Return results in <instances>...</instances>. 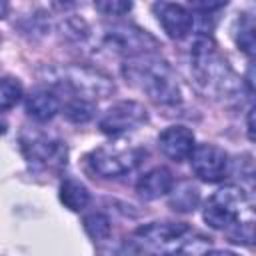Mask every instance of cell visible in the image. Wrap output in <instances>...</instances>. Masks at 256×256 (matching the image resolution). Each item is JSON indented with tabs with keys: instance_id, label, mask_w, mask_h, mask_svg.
<instances>
[{
	"instance_id": "cell-2",
	"label": "cell",
	"mask_w": 256,
	"mask_h": 256,
	"mask_svg": "<svg viewBox=\"0 0 256 256\" xmlns=\"http://www.w3.org/2000/svg\"><path fill=\"white\" fill-rule=\"evenodd\" d=\"M204 220L210 228H216V230L234 228V232L230 234L234 242L252 244L254 198L250 192L238 186H224L208 198L204 206Z\"/></svg>"
},
{
	"instance_id": "cell-11",
	"label": "cell",
	"mask_w": 256,
	"mask_h": 256,
	"mask_svg": "<svg viewBox=\"0 0 256 256\" xmlns=\"http://www.w3.org/2000/svg\"><path fill=\"white\" fill-rule=\"evenodd\" d=\"M152 10L156 12V18L158 22L162 24L164 32L174 38V40H180L184 38L192 26H194V16L192 12L182 6V4H172V2H156L152 6Z\"/></svg>"
},
{
	"instance_id": "cell-4",
	"label": "cell",
	"mask_w": 256,
	"mask_h": 256,
	"mask_svg": "<svg viewBox=\"0 0 256 256\" xmlns=\"http://www.w3.org/2000/svg\"><path fill=\"white\" fill-rule=\"evenodd\" d=\"M190 66L196 82L214 94H230L236 88V76L208 36L194 40L190 48Z\"/></svg>"
},
{
	"instance_id": "cell-15",
	"label": "cell",
	"mask_w": 256,
	"mask_h": 256,
	"mask_svg": "<svg viewBox=\"0 0 256 256\" xmlns=\"http://www.w3.org/2000/svg\"><path fill=\"white\" fill-rule=\"evenodd\" d=\"M60 202L66 208L78 212V210L86 208V204L90 202V192L82 182H78L74 178H66L60 184Z\"/></svg>"
},
{
	"instance_id": "cell-8",
	"label": "cell",
	"mask_w": 256,
	"mask_h": 256,
	"mask_svg": "<svg viewBox=\"0 0 256 256\" xmlns=\"http://www.w3.org/2000/svg\"><path fill=\"white\" fill-rule=\"evenodd\" d=\"M22 152L28 162L42 168H56L66 164V146L60 140H52L42 132H24L20 138Z\"/></svg>"
},
{
	"instance_id": "cell-12",
	"label": "cell",
	"mask_w": 256,
	"mask_h": 256,
	"mask_svg": "<svg viewBox=\"0 0 256 256\" xmlns=\"http://www.w3.org/2000/svg\"><path fill=\"white\" fill-rule=\"evenodd\" d=\"M158 146L160 150L174 162H182L186 158H190L196 140L190 128L186 126H168L160 132L158 136Z\"/></svg>"
},
{
	"instance_id": "cell-23",
	"label": "cell",
	"mask_w": 256,
	"mask_h": 256,
	"mask_svg": "<svg viewBox=\"0 0 256 256\" xmlns=\"http://www.w3.org/2000/svg\"><path fill=\"white\" fill-rule=\"evenodd\" d=\"M206 256H238L234 252H226V250H214V252H208Z\"/></svg>"
},
{
	"instance_id": "cell-19",
	"label": "cell",
	"mask_w": 256,
	"mask_h": 256,
	"mask_svg": "<svg viewBox=\"0 0 256 256\" xmlns=\"http://www.w3.org/2000/svg\"><path fill=\"white\" fill-rule=\"evenodd\" d=\"M84 230L92 240H104L110 236V218L102 212H92L84 218Z\"/></svg>"
},
{
	"instance_id": "cell-14",
	"label": "cell",
	"mask_w": 256,
	"mask_h": 256,
	"mask_svg": "<svg viewBox=\"0 0 256 256\" xmlns=\"http://www.w3.org/2000/svg\"><path fill=\"white\" fill-rule=\"evenodd\" d=\"M60 110V98L52 90H36L26 98V112L38 122H48Z\"/></svg>"
},
{
	"instance_id": "cell-17",
	"label": "cell",
	"mask_w": 256,
	"mask_h": 256,
	"mask_svg": "<svg viewBox=\"0 0 256 256\" xmlns=\"http://www.w3.org/2000/svg\"><path fill=\"white\" fill-rule=\"evenodd\" d=\"M22 98V84L16 78H0V110L14 108Z\"/></svg>"
},
{
	"instance_id": "cell-5",
	"label": "cell",
	"mask_w": 256,
	"mask_h": 256,
	"mask_svg": "<svg viewBox=\"0 0 256 256\" xmlns=\"http://www.w3.org/2000/svg\"><path fill=\"white\" fill-rule=\"evenodd\" d=\"M144 156L146 152L142 148L126 142H110L94 148L86 156V162L90 170L102 178H120L130 174L144 160Z\"/></svg>"
},
{
	"instance_id": "cell-20",
	"label": "cell",
	"mask_w": 256,
	"mask_h": 256,
	"mask_svg": "<svg viewBox=\"0 0 256 256\" xmlns=\"http://www.w3.org/2000/svg\"><path fill=\"white\" fill-rule=\"evenodd\" d=\"M238 48L246 54V56H254V20L252 16H244L238 28V36H236Z\"/></svg>"
},
{
	"instance_id": "cell-24",
	"label": "cell",
	"mask_w": 256,
	"mask_h": 256,
	"mask_svg": "<svg viewBox=\"0 0 256 256\" xmlns=\"http://www.w3.org/2000/svg\"><path fill=\"white\" fill-rule=\"evenodd\" d=\"M8 8H10V6H8L6 2H0V18H4V16L8 14Z\"/></svg>"
},
{
	"instance_id": "cell-22",
	"label": "cell",
	"mask_w": 256,
	"mask_h": 256,
	"mask_svg": "<svg viewBox=\"0 0 256 256\" xmlns=\"http://www.w3.org/2000/svg\"><path fill=\"white\" fill-rule=\"evenodd\" d=\"M252 116H254V108L248 110V136L250 140H254V128H252Z\"/></svg>"
},
{
	"instance_id": "cell-13",
	"label": "cell",
	"mask_w": 256,
	"mask_h": 256,
	"mask_svg": "<svg viewBox=\"0 0 256 256\" xmlns=\"http://www.w3.org/2000/svg\"><path fill=\"white\" fill-rule=\"evenodd\" d=\"M172 188H174V176L164 166L148 170L136 182V192L144 200H156V198H160L164 194H170Z\"/></svg>"
},
{
	"instance_id": "cell-3",
	"label": "cell",
	"mask_w": 256,
	"mask_h": 256,
	"mask_svg": "<svg viewBox=\"0 0 256 256\" xmlns=\"http://www.w3.org/2000/svg\"><path fill=\"white\" fill-rule=\"evenodd\" d=\"M124 76L158 104L174 106L180 102V86L172 68L154 52L126 60Z\"/></svg>"
},
{
	"instance_id": "cell-21",
	"label": "cell",
	"mask_w": 256,
	"mask_h": 256,
	"mask_svg": "<svg viewBox=\"0 0 256 256\" xmlns=\"http://www.w3.org/2000/svg\"><path fill=\"white\" fill-rule=\"evenodd\" d=\"M96 6V10H100L104 16H122V14H126L130 8H132V4L130 2H118V0H106V2H96L94 4Z\"/></svg>"
},
{
	"instance_id": "cell-6",
	"label": "cell",
	"mask_w": 256,
	"mask_h": 256,
	"mask_svg": "<svg viewBox=\"0 0 256 256\" xmlns=\"http://www.w3.org/2000/svg\"><path fill=\"white\" fill-rule=\"evenodd\" d=\"M102 46L112 54L124 56L126 60L142 54H152V50L158 48L156 40L148 32L126 22H116L106 26L102 32Z\"/></svg>"
},
{
	"instance_id": "cell-1",
	"label": "cell",
	"mask_w": 256,
	"mask_h": 256,
	"mask_svg": "<svg viewBox=\"0 0 256 256\" xmlns=\"http://www.w3.org/2000/svg\"><path fill=\"white\" fill-rule=\"evenodd\" d=\"M130 244L148 256H206L210 250V238L186 222H150L130 236Z\"/></svg>"
},
{
	"instance_id": "cell-7",
	"label": "cell",
	"mask_w": 256,
	"mask_h": 256,
	"mask_svg": "<svg viewBox=\"0 0 256 256\" xmlns=\"http://www.w3.org/2000/svg\"><path fill=\"white\" fill-rule=\"evenodd\" d=\"M52 84L56 88H64L76 94V98L88 100V98H102L106 94H110L112 84L106 76L84 68V66H68L64 70H60V76L52 80Z\"/></svg>"
},
{
	"instance_id": "cell-9",
	"label": "cell",
	"mask_w": 256,
	"mask_h": 256,
	"mask_svg": "<svg viewBox=\"0 0 256 256\" xmlns=\"http://www.w3.org/2000/svg\"><path fill=\"white\" fill-rule=\"evenodd\" d=\"M190 166H192V172L200 180L210 182V184L222 182L230 172L228 154L216 144H208V142L194 146L190 154Z\"/></svg>"
},
{
	"instance_id": "cell-25",
	"label": "cell",
	"mask_w": 256,
	"mask_h": 256,
	"mask_svg": "<svg viewBox=\"0 0 256 256\" xmlns=\"http://www.w3.org/2000/svg\"><path fill=\"white\" fill-rule=\"evenodd\" d=\"M4 132H6V124L0 120V134H4Z\"/></svg>"
},
{
	"instance_id": "cell-10",
	"label": "cell",
	"mask_w": 256,
	"mask_h": 256,
	"mask_svg": "<svg viewBox=\"0 0 256 256\" xmlns=\"http://www.w3.org/2000/svg\"><path fill=\"white\" fill-rule=\"evenodd\" d=\"M148 118L146 108L140 102L134 100H122L114 104L102 118H100V130L108 136H120L124 132H130L144 124Z\"/></svg>"
},
{
	"instance_id": "cell-18",
	"label": "cell",
	"mask_w": 256,
	"mask_h": 256,
	"mask_svg": "<svg viewBox=\"0 0 256 256\" xmlns=\"http://www.w3.org/2000/svg\"><path fill=\"white\" fill-rule=\"evenodd\" d=\"M94 112H96L94 104H92L90 100H82V98H74V100H70V102L64 106L66 118H68L70 122H74V124H84V122L92 120Z\"/></svg>"
},
{
	"instance_id": "cell-16",
	"label": "cell",
	"mask_w": 256,
	"mask_h": 256,
	"mask_svg": "<svg viewBox=\"0 0 256 256\" xmlns=\"http://www.w3.org/2000/svg\"><path fill=\"white\" fill-rule=\"evenodd\" d=\"M172 192V198H170V206L174 208V210H178V212H190V210H194L196 208V204H198V188L196 186H192L190 182H182V184H178L174 190H170Z\"/></svg>"
}]
</instances>
